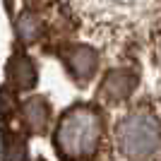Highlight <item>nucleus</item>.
<instances>
[{
  "instance_id": "1",
  "label": "nucleus",
  "mask_w": 161,
  "mask_h": 161,
  "mask_svg": "<svg viewBox=\"0 0 161 161\" xmlns=\"http://www.w3.org/2000/svg\"><path fill=\"white\" fill-rule=\"evenodd\" d=\"M103 137V115L96 106H72L55 128L53 144L63 161H84L99 152Z\"/></svg>"
},
{
  "instance_id": "2",
  "label": "nucleus",
  "mask_w": 161,
  "mask_h": 161,
  "mask_svg": "<svg viewBox=\"0 0 161 161\" xmlns=\"http://www.w3.org/2000/svg\"><path fill=\"white\" fill-rule=\"evenodd\" d=\"M115 140L123 156L130 161H147L161 149V123L147 106L130 111L115 128Z\"/></svg>"
},
{
  "instance_id": "3",
  "label": "nucleus",
  "mask_w": 161,
  "mask_h": 161,
  "mask_svg": "<svg viewBox=\"0 0 161 161\" xmlns=\"http://www.w3.org/2000/svg\"><path fill=\"white\" fill-rule=\"evenodd\" d=\"M63 63H65L70 77L77 84H84L99 70V53L89 46H70L63 53Z\"/></svg>"
},
{
  "instance_id": "4",
  "label": "nucleus",
  "mask_w": 161,
  "mask_h": 161,
  "mask_svg": "<svg viewBox=\"0 0 161 161\" xmlns=\"http://www.w3.org/2000/svg\"><path fill=\"white\" fill-rule=\"evenodd\" d=\"M137 72L128 70V67H118V70H111V72L103 77L101 82V99L108 101V103H120V101L130 99L132 92L137 89Z\"/></svg>"
},
{
  "instance_id": "5",
  "label": "nucleus",
  "mask_w": 161,
  "mask_h": 161,
  "mask_svg": "<svg viewBox=\"0 0 161 161\" xmlns=\"http://www.w3.org/2000/svg\"><path fill=\"white\" fill-rule=\"evenodd\" d=\"M7 87L14 92H29L36 87L39 72H36V63L29 58L27 53H14L7 60Z\"/></svg>"
},
{
  "instance_id": "6",
  "label": "nucleus",
  "mask_w": 161,
  "mask_h": 161,
  "mask_svg": "<svg viewBox=\"0 0 161 161\" xmlns=\"http://www.w3.org/2000/svg\"><path fill=\"white\" fill-rule=\"evenodd\" d=\"M22 111V120L29 128V132L41 135L46 132L48 120H51V103L46 101V96H31L19 106Z\"/></svg>"
},
{
  "instance_id": "7",
  "label": "nucleus",
  "mask_w": 161,
  "mask_h": 161,
  "mask_svg": "<svg viewBox=\"0 0 161 161\" xmlns=\"http://www.w3.org/2000/svg\"><path fill=\"white\" fill-rule=\"evenodd\" d=\"M3 161H29L27 140L19 137L17 132H5L3 137Z\"/></svg>"
},
{
  "instance_id": "8",
  "label": "nucleus",
  "mask_w": 161,
  "mask_h": 161,
  "mask_svg": "<svg viewBox=\"0 0 161 161\" xmlns=\"http://www.w3.org/2000/svg\"><path fill=\"white\" fill-rule=\"evenodd\" d=\"M17 36H19L24 43H31L41 36V22L34 17L31 12L22 14L19 19H17Z\"/></svg>"
},
{
  "instance_id": "9",
  "label": "nucleus",
  "mask_w": 161,
  "mask_h": 161,
  "mask_svg": "<svg viewBox=\"0 0 161 161\" xmlns=\"http://www.w3.org/2000/svg\"><path fill=\"white\" fill-rule=\"evenodd\" d=\"M12 111H14V89L0 87V118L12 115Z\"/></svg>"
},
{
  "instance_id": "10",
  "label": "nucleus",
  "mask_w": 161,
  "mask_h": 161,
  "mask_svg": "<svg viewBox=\"0 0 161 161\" xmlns=\"http://www.w3.org/2000/svg\"><path fill=\"white\" fill-rule=\"evenodd\" d=\"M159 60H161V41H159Z\"/></svg>"
}]
</instances>
